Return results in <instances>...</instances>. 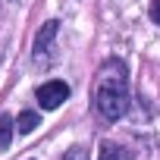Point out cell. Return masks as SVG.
Masks as SVG:
<instances>
[{
    "label": "cell",
    "mask_w": 160,
    "mask_h": 160,
    "mask_svg": "<svg viewBox=\"0 0 160 160\" xmlns=\"http://www.w3.org/2000/svg\"><path fill=\"white\" fill-rule=\"evenodd\" d=\"M94 107L104 119L116 122L129 110V72L122 60H107L94 78Z\"/></svg>",
    "instance_id": "1"
},
{
    "label": "cell",
    "mask_w": 160,
    "mask_h": 160,
    "mask_svg": "<svg viewBox=\"0 0 160 160\" xmlns=\"http://www.w3.org/2000/svg\"><path fill=\"white\" fill-rule=\"evenodd\" d=\"M57 32H60V22H57V19H50V22L41 25V32H38V38H35V63H38V66H50Z\"/></svg>",
    "instance_id": "2"
},
{
    "label": "cell",
    "mask_w": 160,
    "mask_h": 160,
    "mask_svg": "<svg viewBox=\"0 0 160 160\" xmlns=\"http://www.w3.org/2000/svg\"><path fill=\"white\" fill-rule=\"evenodd\" d=\"M35 98H38V104H41L44 110H57V107L69 98V85H66V82H60V78H50V82L38 85Z\"/></svg>",
    "instance_id": "3"
},
{
    "label": "cell",
    "mask_w": 160,
    "mask_h": 160,
    "mask_svg": "<svg viewBox=\"0 0 160 160\" xmlns=\"http://www.w3.org/2000/svg\"><path fill=\"white\" fill-rule=\"evenodd\" d=\"M16 126H19V132H35L38 126H41V116L35 113V110H25V113H19V119H16Z\"/></svg>",
    "instance_id": "4"
},
{
    "label": "cell",
    "mask_w": 160,
    "mask_h": 160,
    "mask_svg": "<svg viewBox=\"0 0 160 160\" xmlns=\"http://www.w3.org/2000/svg\"><path fill=\"white\" fill-rule=\"evenodd\" d=\"M10 141H13V116L3 113V116H0V151H7Z\"/></svg>",
    "instance_id": "5"
},
{
    "label": "cell",
    "mask_w": 160,
    "mask_h": 160,
    "mask_svg": "<svg viewBox=\"0 0 160 160\" xmlns=\"http://www.w3.org/2000/svg\"><path fill=\"white\" fill-rule=\"evenodd\" d=\"M98 160H126V151L122 148H116V144H110V141H104L101 144V157Z\"/></svg>",
    "instance_id": "6"
},
{
    "label": "cell",
    "mask_w": 160,
    "mask_h": 160,
    "mask_svg": "<svg viewBox=\"0 0 160 160\" xmlns=\"http://www.w3.org/2000/svg\"><path fill=\"white\" fill-rule=\"evenodd\" d=\"M63 160H88V151L82 148V144H75V148H69L66 151V157Z\"/></svg>",
    "instance_id": "7"
},
{
    "label": "cell",
    "mask_w": 160,
    "mask_h": 160,
    "mask_svg": "<svg viewBox=\"0 0 160 160\" xmlns=\"http://www.w3.org/2000/svg\"><path fill=\"white\" fill-rule=\"evenodd\" d=\"M151 19L160 25V0H151Z\"/></svg>",
    "instance_id": "8"
}]
</instances>
